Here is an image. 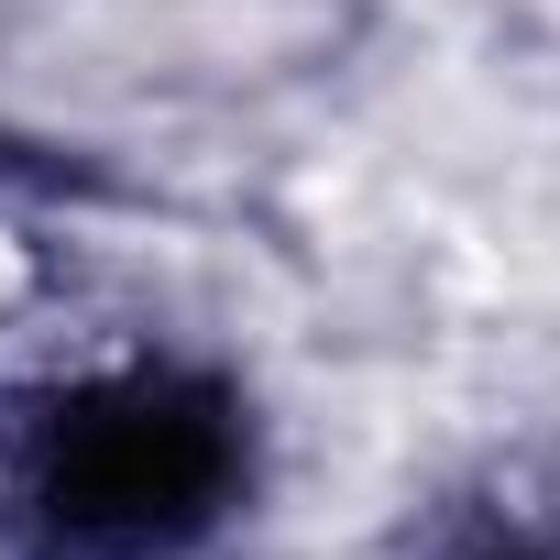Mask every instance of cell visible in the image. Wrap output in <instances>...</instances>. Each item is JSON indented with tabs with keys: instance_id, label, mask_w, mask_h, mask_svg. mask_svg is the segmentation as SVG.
Returning <instances> with one entry per match:
<instances>
[{
	"instance_id": "1",
	"label": "cell",
	"mask_w": 560,
	"mask_h": 560,
	"mask_svg": "<svg viewBox=\"0 0 560 560\" xmlns=\"http://www.w3.org/2000/svg\"><path fill=\"white\" fill-rule=\"evenodd\" d=\"M231 483H242V418L198 374L89 385L78 407H56L45 462H34V494H45L56 538L100 549V560H143V549L198 538L231 505Z\"/></svg>"
}]
</instances>
